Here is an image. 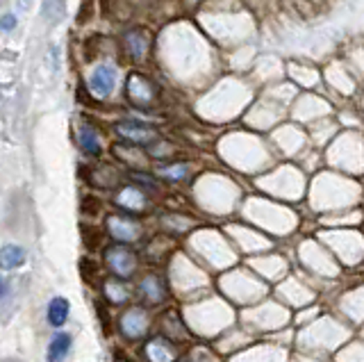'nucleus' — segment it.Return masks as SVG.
Wrapping results in <instances>:
<instances>
[{
	"label": "nucleus",
	"mask_w": 364,
	"mask_h": 362,
	"mask_svg": "<svg viewBox=\"0 0 364 362\" xmlns=\"http://www.w3.org/2000/svg\"><path fill=\"white\" fill-rule=\"evenodd\" d=\"M146 356L151 362H173L176 360V353L173 348L166 344V339L157 337V339H151L146 346Z\"/></svg>",
	"instance_id": "10"
},
{
	"label": "nucleus",
	"mask_w": 364,
	"mask_h": 362,
	"mask_svg": "<svg viewBox=\"0 0 364 362\" xmlns=\"http://www.w3.org/2000/svg\"><path fill=\"white\" fill-rule=\"evenodd\" d=\"M105 262L119 278H130L136 271V255L125 246H109L105 251Z\"/></svg>",
	"instance_id": "2"
},
{
	"label": "nucleus",
	"mask_w": 364,
	"mask_h": 362,
	"mask_svg": "<svg viewBox=\"0 0 364 362\" xmlns=\"http://www.w3.org/2000/svg\"><path fill=\"white\" fill-rule=\"evenodd\" d=\"M5 294V282H3V278H0V297Z\"/></svg>",
	"instance_id": "18"
},
{
	"label": "nucleus",
	"mask_w": 364,
	"mask_h": 362,
	"mask_svg": "<svg viewBox=\"0 0 364 362\" xmlns=\"http://www.w3.org/2000/svg\"><path fill=\"white\" fill-rule=\"evenodd\" d=\"M105 294L112 303H125L128 301V287L121 280H107L105 282Z\"/></svg>",
	"instance_id": "15"
},
{
	"label": "nucleus",
	"mask_w": 364,
	"mask_h": 362,
	"mask_svg": "<svg viewBox=\"0 0 364 362\" xmlns=\"http://www.w3.org/2000/svg\"><path fill=\"white\" fill-rule=\"evenodd\" d=\"M14 26H16V16L14 14H7V16L0 18V30H14Z\"/></svg>",
	"instance_id": "17"
},
{
	"label": "nucleus",
	"mask_w": 364,
	"mask_h": 362,
	"mask_svg": "<svg viewBox=\"0 0 364 362\" xmlns=\"http://www.w3.org/2000/svg\"><path fill=\"white\" fill-rule=\"evenodd\" d=\"M23 262H26V248L23 246L7 244L0 248V269L11 271V269H18Z\"/></svg>",
	"instance_id": "8"
},
{
	"label": "nucleus",
	"mask_w": 364,
	"mask_h": 362,
	"mask_svg": "<svg viewBox=\"0 0 364 362\" xmlns=\"http://www.w3.org/2000/svg\"><path fill=\"white\" fill-rule=\"evenodd\" d=\"M68 310H71V305H68V301L64 297H55L50 303H48V324L60 328L66 324L68 319Z\"/></svg>",
	"instance_id": "11"
},
{
	"label": "nucleus",
	"mask_w": 364,
	"mask_h": 362,
	"mask_svg": "<svg viewBox=\"0 0 364 362\" xmlns=\"http://www.w3.org/2000/svg\"><path fill=\"white\" fill-rule=\"evenodd\" d=\"M114 87H117V69H112L107 64L96 66L89 75V89L94 92L98 98H107Z\"/></svg>",
	"instance_id": "4"
},
{
	"label": "nucleus",
	"mask_w": 364,
	"mask_h": 362,
	"mask_svg": "<svg viewBox=\"0 0 364 362\" xmlns=\"http://www.w3.org/2000/svg\"><path fill=\"white\" fill-rule=\"evenodd\" d=\"M117 134L121 139L130 142V144H151L155 142V130L151 126H146L141 121H134V119H125L117 123Z\"/></svg>",
	"instance_id": "3"
},
{
	"label": "nucleus",
	"mask_w": 364,
	"mask_h": 362,
	"mask_svg": "<svg viewBox=\"0 0 364 362\" xmlns=\"http://www.w3.org/2000/svg\"><path fill=\"white\" fill-rule=\"evenodd\" d=\"M141 294L148 299V303L151 305H157L159 301L164 299V285L162 280H159L157 276H148L141 280Z\"/></svg>",
	"instance_id": "12"
},
{
	"label": "nucleus",
	"mask_w": 364,
	"mask_h": 362,
	"mask_svg": "<svg viewBox=\"0 0 364 362\" xmlns=\"http://www.w3.org/2000/svg\"><path fill=\"white\" fill-rule=\"evenodd\" d=\"M125 94L128 100L134 107H148L155 103L157 98V87L148 80L141 73H130L128 80H125Z\"/></svg>",
	"instance_id": "1"
},
{
	"label": "nucleus",
	"mask_w": 364,
	"mask_h": 362,
	"mask_svg": "<svg viewBox=\"0 0 364 362\" xmlns=\"http://www.w3.org/2000/svg\"><path fill=\"white\" fill-rule=\"evenodd\" d=\"M148 48H151V37H148L146 30L134 28L125 35V50H128V55L132 60L141 62L148 55Z\"/></svg>",
	"instance_id": "7"
},
{
	"label": "nucleus",
	"mask_w": 364,
	"mask_h": 362,
	"mask_svg": "<svg viewBox=\"0 0 364 362\" xmlns=\"http://www.w3.org/2000/svg\"><path fill=\"white\" fill-rule=\"evenodd\" d=\"M71 344L73 339L68 333H57L50 344H48V362H64V358L68 356V351H71Z\"/></svg>",
	"instance_id": "9"
},
{
	"label": "nucleus",
	"mask_w": 364,
	"mask_h": 362,
	"mask_svg": "<svg viewBox=\"0 0 364 362\" xmlns=\"http://www.w3.org/2000/svg\"><path fill=\"white\" fill-rule=\"evenodd\" d=\"M148 331V314L141 308H132L121 316V333L125 337H141Z\"/></svg>",
	"instance_id": "6"
},
{
	"label": "nucleus",
	"mask_w": 364,
	"mask_h": 362,
	"mask_svg": "<svg viewBox=\"0 0 364 362\" xmlns=\"http://www.w3.org/2000/svg\"><path fill=\"white\" fill-rule=\"evenodd\" d=\"M117 201H119L121 208L130 210V212H136V210L144 208V194L136 187H125L121 194H119Z\"/></svg>",
	"instance_id": "14"
},
{
	"label": "nucleus",
	"mask_w": 364,
	"mask_h": 362,
	"mask_svg": "<svg viewBox=\"0 0 364 362\" xmlns=\"http://www.w3.org/2000/svg\"><path fill=\"white\" fill-rule=\"evenodd\" d=\"M77 144H80V149H82L85 153L89 155H98L100 153V139H98V134L94 128H89V126H82L77 132Z\"/></svg>",
	"instance_id": "13"
},
{
	"label": "nucleus",
	"mask_w": 364,
	"mask_h": 362,
	"mask_svg": "<svg viewBox=\"0 0 364 362\" xmlns=\"http://www.w3.org/2000/svg\"><path fill=\"white\" fill-rule=\"evenodd\" d=\"M107 228H109V235L114 240H121V242H132L139 237L141 233V225L132 221L130 217H109L107 219Z\"/></svg>",
	"instance_id": "5"
},
{
	"label": "nucleus",
	"mask_w": 364,
	"mask_h": 362,
	"mask_svg": "<svg viewBox=\"0 0 364 362\" xmlns=\"http://www.w3.org/2000/svg\"><path fill=\"white\" fill-rule=\"evenodd\" d=\"M159 174L168 180H182L187 176V166L185 164H171V166H162L159 169Z\"/></svg>",
	"instance_id": "16"
}]
</instances>
